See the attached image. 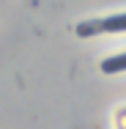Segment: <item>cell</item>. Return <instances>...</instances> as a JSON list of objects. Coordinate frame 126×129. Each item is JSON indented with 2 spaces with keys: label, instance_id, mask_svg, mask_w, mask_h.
Instances as JSON below:
<instances>
[{
  "label": "cell",
  "instance_id": "cell-2",
  "mask_svg": "<svg viewBox=\"0 0 126 129\" xmlns=\"http://www.w3.org/2000/svg\"><path fill=\"white\" fill-rule=\"evenodd\" d=\"M101 72H104V74L126 72V52H121V55H110L107 60H101Z\"/></svg>",
  "mask_w": 126,
  "mask_h": 129
},
{
  "label": "cell",
  "instance_id": "cell-3",
  "mask_svg": "<svg viewBox=\"0 0 126 129\" xmlns=\"http://www.w3.org/2000/svg\"><path fill=\"white\" fill-rule=\"evenodd\" d=\"M96 33H101V19H85V22L77 25L79 39H88V36H96Z\"/></svg>",
  "mask_w": 126,
  "mask_h": 129
},
{
  "label": "cell",
  "instance_id": "cell-1",
  "mask_svg": "<svg viewBox=\"0 0 126 129\" xmlns=\"http://www.w3.org/2000/svg\"><path fill=\"white\" fill-rule=\"evenodd\" d=\"M126 30V14H112L101 19V33H123Z\"/></svg>",
  "mask_w": 126,
  "mask_h": 129
}]
</instances>
